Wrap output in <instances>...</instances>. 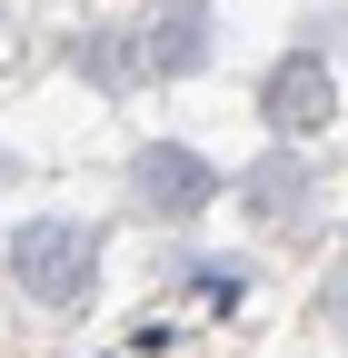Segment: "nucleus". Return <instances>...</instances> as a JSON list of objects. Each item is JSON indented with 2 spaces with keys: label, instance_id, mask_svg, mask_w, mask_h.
<instances>
[{
  "label": "nucleus",
  "instance_id": "7ed1b4c3",
  "mask_svg": "<svg viewBox=\"0 0 348 358\" xmlns=\"http://www.w3.org/2000/svg\"><path fill=\"white\" fill-rule=\"evenodd\" d=\"M199 60H209V0H180V10H159V20L129 30V70L140 80H180Z\"/></svg>",
  "mask_w": 348,
  "mask_h": 358
},
{
  "label": "nucleus",
  "instance_id": "f257e3e1",
  "mask_svg": "<svg viewBox=\"0 0 348 358\" xmlns=\"http://www.w3.org/2000/svg\"><path fill=\"white\" fill-rule=\"evenodd\" d=\"M10 279L40 308H80L90 279H100V229H80V219H20L10 229Z\"/></svg>",
  "mask_w": 348,
  "mask_h": 358
},
{
  "label": "nucleus",
  "instance_id": "39448f33",
  "mask_svg": "<svg viewBox=\"0 0 348 358\" xmlns=\"http://www.w3.org/2000/svg\"><path fill=\"white\" fill-rule=\"evenodd\" d=\"M239 199H249V209H259V219H289V209H298V199H309V179H298V159H289V150H279V159H259V169H249V179H239Z\"/></svg>",
  "mask_w": 348,
  "mask_h": 358
},
{
  "label": "nucleus",
  "instance_id": "f03ea898",
  "mask_svg": "<svg viewBox=\"0 0 348 358\" xmlns=\"http://www.w3.org/2000/svg\"><path fill=\"white\" fill-rule=\"evenodd\" d=\"M129 199H140L150 219H199L209 199H219V169H209L199 150H180V140H150L140 159H129Z\"/></svg>",
  "mask_w": 348,
  "mask_h": 358
},
{
  "label": "nucleus",
  "instance_id": "20e7f679",
  "mask_svg": "<svg viewBox=\"0 0 348 358\" xmlns=\"http://www.w3.org/2000/svg\"><path fill=\"white\" fill-rule=\"evenodd\" d=\"M259 110H269L279 140H298V129H319V120L338 110V90H328V70H319L309 50H289V60L269 70V90H259Z\"/></svg>",
  "mask_w": 348,
  "mask_h": 358
},
{
  "label": "nucleus",
  "instance_id": "423d86ee",
  "mask_svg": "<svg viewBox=\"0 0 348 358\" xmlns=\"http://www.w3.org/2000/svg\"><path fill=\"white\" fill-rule=\"evenodd\" d=\"M189 289H199L209 308H239V289H249V268H239V259H199V268H189Z\"/></svg>",
  "mask_w": 348,
  "mask_h": 358
},
{
  "label": "nucleus",
  "instance_id": "0eeeda50",
  "mask_svg": "<svg viewBox=\"0 0 348 358\" xmlns=\"http://www.w3.org/2000/svg\"><path fill=\"white\" fill-rule=\"evenodd\" d=\"M328 319H338V329H348V268H338V299H328Z\"/></svg>",
  "mask_w": 348,
  "mask_h": 358
}]
</instances>
